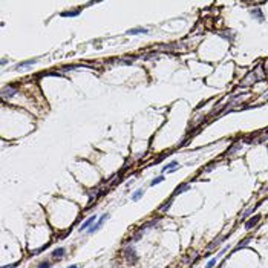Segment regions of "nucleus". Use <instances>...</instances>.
I'll return each instance as SVG.
<instances>
[{"mask_svg":"<svg viewBox=\"0 0 268 268\" xmlns=\"http://www.w3.org/2000/svg\"><path fill=\"white\" fill-rule=\"evenodd\" d=\"M124 259H126V262H127L129 265H133V264H136V261H138V256H136V251H135V248H133V247H126V248H124Z\"/></svg>","mask_w":268,"mask_h":268,"instance_id":"obj_1","label":"nucleus"},{"mask_svg":"<svg viewBox=\"0 0 268 268\" xmlns=\"http://www.w3.org/2000/svg\"><path fill=\"white\" fill-rule=\"evenodd\" d=\"M107 219H109V213L101 214V216L98 218V221H97V222H95V224H93V225H92V227L89 228V232H88V233H95V232H98V230H100V228H101V227L104 225V222H106Z\"/></svg>","mask_w":268,"mask_h":268,"instance_id":"obj_2","label":"nucleus"},{"mask_svg":"<svg viewBox=\"0 0 268 268\" xmlns=\"http://www.w3.org/2000/svg\"><path fill=\"white\" fill-rule=\"evenodd\" d=\"M17 90H18V88L16 84H8V86L2 88V97L3 98H11V97H14L17 93Z\"/></svg>","mask_w":268,"mask_h":268,"instance_id":"obj_3","label":"nucleus"},{"mask_svg":"<svg viewBox=\"0 0 268 268\" xmlns=\"http://www.w3.org/2000/svg\"><path fill=\"white\" fill-rule=\"evenodd\" d=\"M38 61V58H31V60H25V61H20L14 66V71H20V69H26V68H31L32 65H36Z\"/></svg>","mask_w":268,"mask_h":268,"instance_id":"obj_4","label":"nucleus"},{"mask_svg":"<svg viewBox=\"0 0 268 268\" xmlns=\"http://www.w3.org/2000/svg\"><path fill=\"white\" fill-rule=\"evenodd\" d=\"M95 219H97V216H90V218H88L81 225H80V230L78 232H84V230H89L90 227L95 224Z\"/></svg>","mask_w":268,"mask_h":268,"instance_id":"obj_5","label":"nucleus"},{"mask_svg":"<svg viewBox=\"0 0 268 268\" xmlns=\"http://www.w3.org/2000/svg\"><path fill=\"white\" fill-rule=\"evenodd\" d=\"M138 34H149V29L147 28H133L126 32V36H138Z\"/></svg>","mask_w":268,"mask_h":268,"instance_id":"obj_6","label":"nucleus"},{"mask_svg":"<svg viewBox=\"0 0 268 268\" xmlns=\"http://www.w3.org/2000/svg\"><path fill=\"white\" fill-rule=\"evenodd\" d=\"M259 221H261V214L251 216V218H250V221H247V222H245V228H247V230H250V228H253V227H254V225H256V224H257Z\"/></svg>","mask_w":268,"mask_h":268,"instance_id":"obj_7","label":"nucleus"},{"mask_svg":"<svg viewBox=\"0 0 268 268\" xmlns=\"http://www.w3.org/2000/svg\"><path fill=\"white\" fill-rule=\"evenodd\" d=\"M176 169H178V161H172L170 164H167L162 169V172L164 173H173V172H176Z\"/></svg>","mask_w":268,"mask_h":268,"instance_id":"obj_8","label":"nucleus"},{"mask_svg":"<svg viewBox=\"0 0 268 268\" xmlns=\"http://www.w3.org/2000/svg\"><path fill=\"white\" fill-rule=\"evenodd\" d=\"M65 253H66V250H65L63 247H58V248H55V250L51 253V256H52V259L58 261V259H61V257L65 256Z\"/></svg>","mask_w":268,"mask_h":268,"instance_id":"obj_9","label":"nucleus"},{"mask_svg":"<svg viewBox=\"0 0 268 268\" xmlns=\"http://www.w3.org/2000/svg\"><path fill=\"white\" fill-rule=\"evenodd\" d=\"M227 236H228V234H227ZM227 236H222V237H216L214 241H212V242H210V245L207 247V250H208V251L214 250V248H216V247H218V245H219V244H221L222 241H225V239H227Z\"/></svg>","mask_w":268,"mask_h":268,"instance_id":"obj_10","label":"nucleus"},{"mask_svg":"<svg viewBox=\"0 0 268 268\" xmlns=\"http://www.w3.org/2000/svg\"><path fill=\"white\" fill-rule=\"evenodd\" d=\"M251 17L254 18V20H257L259 23L261 22H264V14H262V11L261 9H251Z\"/></svg>","mask_w":268,"mask_h":268,"instance_id":"obj_11","label":"nucleus"},{"mask_svg":"<svg viewBox=\"0 0 268 268\" xmlns=\"http://www.w3.org/2000/svg\"><path fill=\"white\" fill-rule=\"evenodd\" d=\"M80 12H81V9H80V8H77V9H72V11L61 12V14H60V17H77V16H80Z\"/></svg>","mask_w":268,"mask_h":268,"instance_id":"obj_12","label":"nucleus"},{"mask_svg":"<svg viewBox=\"0 0 268 268\" xmlns=\"http://www.w3.org/2000/svg\"><path fill=\"white\" fill-rule=\"evenodd\" d=\"M190 189V185L189 184H179L178 187H176V190L173 192V196H178L179 193H182V192H187Z\"/></svg>","mask_w":268,"mask_h":268,"instance_id":"obj_13","label":"nucleus"},{"mask_svg":"<svg viewBox=\"0 0 268 268\" xmlns=\"http://www.w3.org/2000/svg\"><path fill=\"white\" fill-rule=\"evenodd\" d=\"M254 80H259V78L256 77V72L250 74V75H248V77H247V78L242 81V84H244V86H250V83H251V81H254Z\"/></svg>","mask_w":268,"mask_h":268,"instance_id":"obj_14","label":"nucleus"},{"mask_svg":"<svg viewBox=\"0 0 268 268\" xmlns=\"http://www.w3.org/2000/svg\"><path fill=\"white\" fill-rule=\"evenodd\" d=\"M172 201H173V198H169V199H167V201H165V202H164V204L161 205L160 212H162V213H165V212H167V210L170 208V205H172Z\"/></svg>","mask_w":268,"mask_h":268,"instance_id":"obj_15","label":"nucleus"},{"mask_svg":"<svg viewBox=\"0 0 268 268\" xmlns=\"http://www.w3.org/2000/svg\"><path fill=\"white\" fill-rule=\"evenodd\" d=\"M241 147H242V143H237V144H234V146H233V147H230V149H228V150H227V155H234V153H236V152H237V150H241Z\"/></svg>","mask_w":268,"mask_h":268,"instance_id":"obj_16","label":"nucleus"},{"mask_svg":"<svg viewBox=\"0 0 268 268\" xmlns=\"http://www.w3.org/2000/svg\"><path fill=\"white\" fill-rule=\"evenodd\" d=\"M143 189H140V190H136V192H133V195H132V201L133 202H136V201H140L141 198H143Z\"/></svg>","mask_w":268,"mask_h":268,"instance_id":"obj_17","label":"nucleus"},{"mask_svg":"<svg viewBox=\"0 0 268 268\" xmlns=\"http://www.w3.org/2000/svg\"><path fill=\"white\" fill-rule=\"evenodd\" d=\"M261 204H262V202H259V204H257L256 207H250V208H248V210H247L245 213H242V221H244V219H247V216H250V214L253 213V212H254V210H256V208H257V207H259Z\"/></svg>","mask_w":268,"mask_h":268,"instance_id":"obj_18","label":"nucleus"},{"mask_svg":"<svg viewBox=\"0 0 268 268\" xmlns=\"http://www.w3.org/2000/svg\"><path fill=\"white\" fill-rule=\"evenodd\" d=\"M162 181H164V176H162V175L156 176V178H153V179H152V182H150V187H155L156 184H161Z\"/></svg>","mask_w":268,"mask_h":268,"instance_id":"obj_19","label":"nucleus"},{"mask_svg":"<svg viewBox=\"0 0 268 268\" xmlns=\"http://www.w3.org/2000/svg\"><path fill=\"white\" fill-rule=\"evenodd\" d=\"M248 242H250V237H247L245 241H242V242H239V245H237V247L234 248V251H237V250H241V248H244V247H245V245H247Z\"/></svg>","mask_w":268,"mask_h":268,"instance_id":"obj_20","label":"nucleus"},{"mask_svg":"<svg viewBox=\"0 0 268 268\" xmlns=\"http://www.w3.org/2000/svg\"><path fill=\"white\" fill-rule=\"evenodd\" d=\"M216 262H218V259L214 257V259H210L208 262H207V265H205V268H213L214 265H216Z\"/></svg>","mask_w":268,"mask_h":268,"instance_id":"obj_21","label":"nucleus"},{"mask_svg":"<svg viewBox=\"0 0 268 268\" xmlns=\"http://www.w3.org/2000/svg\"><path fill=\"white\" fill-rule=\"evenodd\" d=\"M38 268H51V262L43 261V262H40V264H38Z\"/></svg>","mask_w":268,"mask_h":268,"instance_id":"obj_22","label":"nucleus"},{"mask_svg":"<svg viewBox=\"0 0 268 268\" xmlns=\"http://www.w3.org/2000/svg\"><path fill=\"white\" fill-rule=\"evenodd\" d=\"M228 250V247H225V248H222V250L219 251V254H218V256H222V254H224V253H225V251Z\"/></svg>","mask_w":268,"mask_h":268,"instance_id":"obj_23","label":"nucleus"},{"mask_svg":"<svg viewBox=\"0 0 268 268\" xmlns=\"http://www.w3.org/2000/svg\"><path fill=\"white\" fill-rule=\"evenodd\" d=\"M17 265H18V264H17V262H16V264H12V265H5V267H3V268H16V267H17Z\"/></svg>","mask_w":268,"mask_h":268,"instance_id":"obj_24","label":"nucleus"},{"mask_svg":"<svg viewBox=\"0 0 268 268\" xmlns=\"http://www.w3.org/2000/svg\"><path fill=\"white\" fill-rule=\"evenodd\" d=\"M68 268H78V265H75V264H74V265H69Z\"/></svg>","mask_w":268,"mask_h":268,"instance_id":"obj_25","label":"nucleus"}]
</instances>
